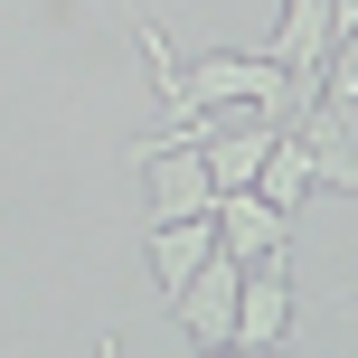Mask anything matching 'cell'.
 Instances as JSON below:
<instances>
[{
    "label": "cell",
    "mask_w": 358,
    "mask_h": 358,
    "mask_svg": "<svg viewBox=\"0 0 358 358\" xmlns=\"http://www.w3.org/2000/svg\"><path fill=\"white\" fill-rule=\"evenodd\" d=\"M142 189H151V227H179V217H208V208H217L208 161H198L189 142H170V132L142 142Z\"/></svg>",
    "instance_id": "cell-1"
},
{
    "label": "cell",
    "mask_w": 358,
    "mask_h": 358,
    "mask_svg": "<svg viewBox=\"0 0 358 358\" xmlns=\"http://www.w3.org/2000/svg\"><path fill=\"white\" fill-rule=\"evenodd\" d=\"M236 283H245V264H236V255H208V264L170 292V321L189 330L198 349H227V330H236Z\"/></svg>",
    "instance_id": "cell-2"
},
{
    "label": "cell",
    "mask_w": 358,
    "mask_h": 358,
    "mask_svg": "<svg viewBox=\"0 0 358 358\" xmlns=\"http://www.w3.org/2000/svg\"><path fill=\"white\" fill-rule=\"evenodd\" d=\"M208 227H217V255H236V264H283L292 245V217H273L255 189H217Z\"/></svg>",
    "instance_id": "cell-3"
},
{
    "label": "cell",
    "mask_w": 358,
    "mask_h": 358,
    "mask_svg": "<svg viewBox=\"0 0 358 358\" xmlns=\"http://www.w3.org/2000/svg\"><path fill=\"white\" fill-rule=\"evenodd\" d=\"M292 283H283V264H245V283H236V330H227V349H283V330H292Z\"/></svg>",
    "instance_id": "cell-4"
},
{
    "label": "cell",
    "mask_w": 358,
    "mask_h": 358,
    "mask_svg": "<svg viewBox=\"0 0 358 358\" xmlns=\"http://www.w3.org/2000/svg\"><path fill=\"white\" fill-rule=\"evenodd\" d=\"M208 255H217V227H208V217L151 227V283H161V292H179V283H189L198 264H208Z\"/></svg>",
    "instance_id": "cell-5"
},
{
    "label": "cell",
    "mask_w": 358,
    "mask_h": 358,
    "mask_svg": "<svg viewBox=\"0 0 358 358\" xmlns=\"http://www.w3.org/2000/svg\"><path fill=\"white\" fill-rule=\"evenodd\" d=\"M311 189H321V179H311V151L292 142V132H273V151H264V170H255V198H264L273 217H292V208H302Z\"/></svg>",
    "instance_id": "cell-6"
},
{
    "label": "cell",
    "mask_w": 358,
    "mask_h": 358,
    "mask_svg": "<svg viewBox=\"0 0 358 358\" xmlns=\"http://www.w3.org/2000/svg\"><path fill=\"white\" fill-rule=\"evenodd\" d=\"M198 358H283V349H198Z\"/></svg>",
    "instance_id": "cell-7"
},
{
    "label": "cell",
    "mask_w": 358,
    "mask_h": 358,
    "mask_svg": "<svg viewBox=\"0 0 358 358\" xmlns=\"http://www.w3.org/2000/svg\"><path fill=\"white\" fill-rule=\"evenodd\" d=\"M94 358H123V349H113V340H104V349H94Z\"/></svg>",
    "instance_id": "cell-8"
}]
</instances>
